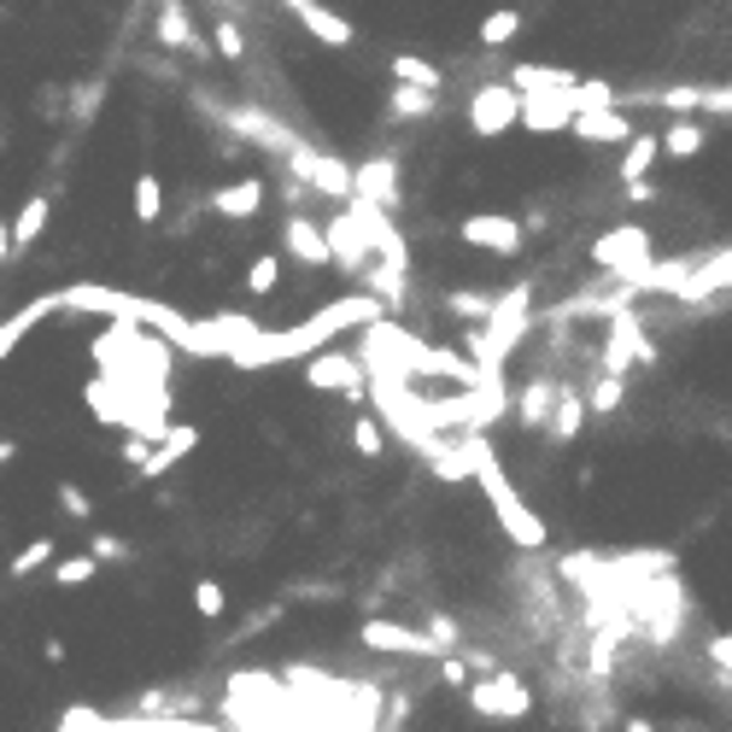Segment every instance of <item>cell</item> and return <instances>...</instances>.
Wrapping results in <instances>:
<instances>
[{
	"label": "cell",
	"instance_id": "d590c367",
	"mask_svg": "<svg viewBox=\"0 0 732 732\" xmlns=\"http://www.w3.org/2000/svg\"><path fill=\"white\" fill-rule=\"evenodd\" d=\"M276 281H281V258H276V252L252 258V270H247V293H252V299H270V293H276Z\"/></svg>",
	"mask_w": 732,
	"mask_h": 732
},
{
	"label": "cell",
	"instance_id": "4fadbf2b",
	"mask_svg": "<svg viewBox=\"0 0 732 732\" xmlns=\"http://www.w3.org/2000/svg\"><path fill=\"white\" fill-rule=\"evenodd\" d=\"M457 240L463 247H481V252H498V258H511L522 252V223L516 217H498V212H475V217H463L457 223Z\"/></svg>",
	"mask_w": 732,
	"mask_h": 732
},
{
	"label": "cell",
	"instance_id": "e0dca14e",
	"mask_svg": "<svg viewBox=\"0 0 732 732\" xmlns=\"http://www.w3.org/2000/svg\"><path fill=\"white\" fill-rule=\"evenodd\" d=\"M281 247H288L299 264H334V252H329V229H322L317 217H305V212H288V223H281Z\"/></svg>",
	"mask_w": 732,
	"mask_h": 732
},
{
	"label": "cell",
	"instance_id": "f907efd6",
	"mask_svg": "<svg viewBox=\"0 0 732 732\" xmlns=\"http://www.w3.org/2000/svg\"><path fill=\"white\" fill-rule=\"evenodd\" d=\"M7 252H12V229L0 223V258H7Z\"/></svg>",
	"mask_w": 732,
	"mask_h": 732
},
{
	"label": "cell",
	"instance_id": "52a82bcc",
	"mask_svg": "<svg viewBox=\"0 0 732 732\" xmlns=\"http://www.w3.org/2000/svg\"><path fill=\"white\" fill-rule=\"evenodd\" d=\"M288 171L293 182H305L311 194H329V199H352V176L358 165H346L334 153H317V147H293L288 153Z\"/></svg>",
	"mask_w": 732,
	"mask_h": 732
},
{
	"label": "cell",
	"instance_id": "ac0fdd59",
	"mask_svg": "<svg viewBox=\"0 0 732 732\" xmlns=\"http://www.w3.org/2000/svg\"><path fill=\"white\" fill-rule=\"evenodd\" d=\"M53 311H65V293H35V299L24 305V311H12L7 322H0V363H7V358L18 352V346L30 340L35 322H48Z\"/></svg>",
	"mask_w": 732,
	"mask_h": 732
},
{
	"label": "cell",
	"instance_id": "7a4b0ae2",
	"mask_svg": "<svg viewBox=\"0 0 732 732\" xmlns=\"http://www.w3.org/2000/svg\"><path fill=\"white\" fill-rule=\"evenodd\" d=\"M463 452H470V475L481 481V493H486V504H493L498 527L522 545V551H539V545H545V522L534 516V504L516 493V481L504 475L493 440H486V434H463Z\"/></svg>",
	"mask_w": 732,
	"mask_h": 732
},
{
	"label": "cell",
	"instance_id": "5bb4252c",
	"mask_svg": "<svg viewBox=\"0 0 732 732\" xmlns=\"http://www.w3.org/2000/svg\"><path fill=\"white\" fill-rule=\"evenodd\" d=\"M153 35H158V48H171V53H194V59L217 53V48H206V35L188 24V0H158Z\"/></svg>",
	"mask_w": 732,
	"mask_h": 732
},
{
	"label": "cell",
	"instance_id": "277c9868",
	"mask_svg": "<svg viewBox=\"0 0 732 732\" xmlns=\"http://www.w3.org/2000/svg\"><path fill=\"white\" fill-rule=\"evenodd\" d=\"M470 709L481 721H522V715H534V691H527L516 674L493 668V674H481L470 685Z\"/></svg>",
	"mask_w": 732,
	"mask_h": 732
},
{
	"label": "cell",
	"instance_id": "7bdbcfd3",
	"mask_svg": "<svg viewBox=\"0 0 732 732\" xmlns=\"http://www.w3.org/2000/svg\"><path fill=\"white\" fill-rule=\"evenodd\" d=\"M59 504L71 511V522H94V498H89L76 481H59Z\"/></svg>",
	"mask_w": 732,
	"mask_h": 732
},
{
	"label": "cell",
	"instance_id": "f1b7e54d",
	"mask_svg": "<svg viewBox=\"0 0 732 732\" xmlns=\"http://www.w3.org/2000/svg\"><path fill=\"white\" fill-rule=\"evenodd\" d=\"M393 83H411V89H434L440 94V83H445V76H440V65H434V59H422V53H393Z\"/></svg>",
	"mask_w": 732,
	"mask_h": 732
},
{
	"label": "cell",
	"instance_id": "603a6c76",
	"mask_svg": "<svg viewBox=\"0 0 732 732\" xmlns=\"http://www.w3.org/2000/svg\"><path fill=\"white\" fill-rule=\"evenodd\" d=\"M721 288H732V252H715V258H703L698 270H691L680 288H674V299H685V305H698V299H709V293H721Z\"/></svg>",
	"mask_w": 732,
	"mask_h": 732
},
{
	"label": "cell",
	"instance_id": "484cf974",
	"mask_svg": "<svg viewBox=\"0 0 732 732\" xmlns=\"http://www.w3.org/2000/svg\"><path fill=\"white\" fill-rule=\"evenodd\" d=\"M586 416H592V404H586V393L575 388V381H563L557 393V411H551V440H575L586 429Z\"/></svg>",
	"mask_w": 732,
	"mask_h": 732
},
{
	"label": "cell",
	"instance_id": "f546056e",
	"mask_svg": "<svg viewBox=\"0 0 732 732\" xmlns=\"http://www.w3.org/2000/svg\"><path fill=\"white\" fill-rule=\"evenodd\" d=\"M429 112H440V94H434V89L393 83V94H388V117H429Z\"/></svg>",
	"mask_w": 732,
	"mask_h": 732
},
{
	"label": "cell",
	"instance_id": "ffe728a7",
	"mask_svg": "<svg viewBox=\"0 0 732 732\" xmlns=\"http://www.w3.org/2000/svg\"><path fill=\"white\" fill-rule=\"evenodd\" d=\"M522 124L534 135H563L575 124V106H568V89L563 94H522Z\"/></svg>",
	"mask_w": 732,
	"mask_h": 732
},
{
	"label": "cell",
	"instance_id": "7c38bea8",
	"mask_svg": "<svg viewBox=\"0 0 732 732\" xmlns=\"http://www.w3.org/2000/svg\"><path fill=\"white\" fill-rule=\"evenodd\" d=\"M217 117H223V124H229L235 135H247L252 147H270V153H281V158H288L293 147H305V141H299L288 124H276V117L258 112V106H223Z\"/></svg>",
	"mask_w": 732,
	"mask_h": 732
},
{
	"label": "cell",
	"instance_id": "30bf717a",
	"mask_svg": "<svg viewBox=\"0 0 732 732\" xmlns=\"http://www.w3.org/2000/svg\"><path fill=\"white\" fill-rule=\"evenodd\" d=\"M470 124H475L481 141L511 135V130L522 124V89H511V83H486V89H475V100H470Z\"/></svg>",
	"mask_w": 732,
	"mask_h": 732
},
{
	"label": "cell",
	"instance_id": "ee69618b",
	"mask_svg": "<svg viewBox=\"0 0 732 732\" xmlns=\"http://www.w3.org/2000/svg\"><path fill=\"white\" fill-rule=\"evenodd\" d=\"M89 551H94L100 563H124V557H130V539H117V534H94Z\"/></svg>",
	"mask_w": 732,
	"mask_h": 732
},
{
	"label": "cell",
	"instance_id": "5b68a950",
	"mask_svg": "<svg viewBox=\"0 0 732 732\" xmlns=\"http://www.w3.org/2000/svg\"><path fill=\"white\" fill-rule=\"evenodd\" d=\"M305 388L317 393H346V399H363L370 393V370H363V358L352 352H334V346H322V352L305 358Z\"/></svg>",
	"mask_w": 732,
	"mask_h": 732
},
{
	"label": "cell",
	"instance_id": "c3c4849f",
	"mask_svg": "<svg viewBox=\"0 0 732 732\" xmlns=\"http://www.w3.org/2000/svg\"><path fill=\"white\" fill-rule=\"evenodd\" d=\"M621 732H657V726H650L645 715H627V721H621Z\"/></svg>",
	"mask_w": 732,
	"mask_h": 732
},
{
	"label": "cell",
	"instance_id": "2e32d148",
	"mask_svg": "<svg viewBox=\"0 0 732 732\" xmlns=\"http://www.w3.org/2000/svg\"><path fill=\"white\" fill-rule=\"evenodd\" d=\"M352 199H363V206H375V212H399L404 194H399V165H393V158H370V165H358Z\"/></svg>",
	"mask_w": 732,
	"mask_h": 732
},
{
	"label": "cell",
	"instance_id": "d6986e66",
	"mask_svg": "<svg viewBox=\"0 0 732 732\" xmlns=\"http://www.w3.org/2000/svg\"><path fill=\"white\" fill-rule=\"evenodd\" d=\"M206 206L217 217H229V223H252L264 212V182L258 176H240V182H223V188L206 199Z\"/></svg>",
	"mask_w": 732,
	"mask_h": 732
},
{
	"label": "cell",
	"instance_id": "bcb514c9",
	"mask_svg": "<svg viewBox=\"0 0 732 732\" xmlns=\"http://www.w3.org/2000/svg\"><path fill=\"white\" fill-rule=\"evenodd\" d=\"M627 199H633V206H645V199H657V188H650V176L645 182H627V188H621Z\"/></svg>",
	"mask_w": 732,
	"mask_h": 732
},
{
	"label": "cell",
	"instance_id": "836d02e7",
	"mask_svg": "<svg viewBox=\"0 0 732 732\" xmlns=\"http://www.w3.org/2000/svg\"><path fill=\"white\" fill-rule=\"evenodd\" d=\"M445 311L463 317V322H486L498 311V293H445Z\"/></svg>",
	"mask_w": 732,
	"mask_h": 732
},
{
	"label": "cell",
	"instance_id": "3957f363",
	"mask_svg": "<svg viewBox=\"0 0 732 732\" xmlns=\"http://www.w3.org/2000/svg\"><path fill=\"white\" fill-rule=\"evenodd\" d=\"M527 305H534V288H527V281H516L511 293H498V311H493V317L463 329V352H470L481 370H504V363H511V352L527 340V329H534V322H527Z\"/></svg>",
	"mask_w": 732,
	"mask_h": 732
},
{
	"label": "cell",
	"instance_id": "681fc988",
	"mask_svg": "<svg viewBox=\"0 0 732 732\" xmlns=\"http://www.w3.org/2000/svg\"><path fill=\"white\" fill-rule=\"evenodd\" d=\"M18 457V440H0V463H12Z\"/></svg>",
	"mask_w": 732,
	"mask_h": 732
},
{
	"label": "cell",
	"instance_id": "9a60e30c",
	"mask_svg": "<svg viewBox=\"0 0 732 732\" xmlns=\"http://www.w3.org/2000/svg\"><path fill=\"white\" fill-rule=\"evenodd\" d=\"M65 293V311H100V317H130L135 322V305L141 293H124V288H106V281H71V288H59Z\"/></svg>",
	"mask_w": 732,
	"mask_h": 732
},
{
	"label": "cell",
	"instance_id": "f35d334b",
	"mask_svg": "<svg viewBox=\"0 0 732 732\" xmlns=\"http://www.w3.org/2000/svg\"><path fill=\"white\" fill-rule=\"evenodd\" d=\"M621 399H627V375H598V388L586 393V404H592L598 416H609V411H621Z\"/></svg>",
	"mask_w": 732,
	"mask_h": 732
},
{
	"label": "cell",
	"instance_id": "8992f818",
	"mask_svg": "<svg viewBox=\"0 0 732 732\" xmlns=\"http://www.w3.org/2000/svg\"><path fill=\"white\" fill-rule=\"evenodd\" d=\"M592 264L609 276H621V281H633L645 264H657L650 258V229H639V223H621V229H609L592 240Z\"/></svg>",
	"mask_w": 732,
	"mask_h": 732
},
{
	"label": "cell",
	"instance_id": "e575fe53",
	"mask_svg": "<svg viewBox=\"0 0 732 732\" xmlns=\"http://www.w3.org/2000/svg\"><path fill=\"white\" fill-rule=\"evenodd\" d=\"M352 445H358V457H381L388 452V434H381V416H352Z\"/></svg>",
	"mask_w": 732,
	"mask_h": 732
},
{
	"label": "cell",
	"instance_id": "b9f144b4",
	"mask_svg": "<svg viewBox=\"0 0 732 732\" xmlns=\"http://www.w3.org/2000/svg\"><path fill=\"white\" fill-rule=\"evenodd\" d=\"M194 609H199V621H223L229 616V598H223L217 580H194Z\"/></svg>",
	"mask_w": 732,
	"mask_h": 732
},
{
	"label": "cell",
	"instance_id": "83f0119b",
	"mask_svg": "<svg viewBox=\"0 0 732 732\" xmlns=\"http://www.w3.org/2000/svg\"><path fill=\"white\" fill-rule=\"evenodd\" d=\"M48 217H53V199H48V194H30L24 212H18V223H12V252H30L35 240H42Z\"/></svg>",
	"mask_w": 732,
	"mask_h": 732
},
{
	"label": "cell",
	"instance_id": "8d00e7d4",
	"mask_svg": "<svg viewBox=\"0 0 732 732\" xmlns=\"http://www.w3.org/2000/svg\"><path fill=\"white\" fill-rule=\"evenodd\" d=\"M100 575V557L94 551H76V557H65V563H53V580L59 586H89Z\"/></svg>",
	"mask_w": 732,
	"mask_h": 732
},
{
	"label": "cell",
	"instance_id": "60d3db41",
	"mask_svg": "<svg viewBox=\"0 0 732 732\" xmlns=\"http://www.w3.org/2000/svg\"><path fill=\"white\" fill-rule=\"evenodd\" d=\"M212 48L229 59V65H240V59H247V35H240V24L235 18H217V30H212Z\"/></svg>",
	"mask_w": 732,
	"mask_h": 732
},
{
	"label": "cell",
	"instance_id": "cb8c5ba5",
	"mask_svg": "<svg viewBox=\"0 0 732 732\" xmlns=\"http://www.w3.org/2000/svg\"><path fill=\"white\" fill-rule=\"evenodd\" d=\"M575 141H633L639 130L627 124V106H609V112H580L575 124H568Z\"/></svg>",
	"mask_w": 732,
	"mask_h": 732
},
{
	"label": "cell",
	"instance_id": "7dc6e473",
	"mask_svg": "<svg viewBox=\"0 0 732 732\" xmlns=\"http://www.w3.org/2000/svg\"><path fill=\"white\" fill-rule=\"evenodd\" d=\"M42 657H48V662H65V657H71V645H65V639H48V645H42Z\"/></svg>",
	"mask_w": 732,
	"mask_h": 732
},
{
	"label": "cell",
	"instance_id": "4dcf8cb0",
	"mask_svg": "<svg viewBox=\"0 0 732 732\" xmlns=\"http://www.w3.org/2000/svg\"><path fill=\"white\" fill-rule=\"evenodd\" d=\"M158 212H165V182H158L153 171H141L135 176V223H141V229H153Z\"/></svg>",
	"mask_w": 732,
	"mask_h": 732
},
{
	"label": "cell",
	"instance_id": "ba28073f",
	"mask_svg": "<svg viewBox=\"0 0 732 732\" xmlns=\"http://www.w3.org/2000/svg\"><path fill=\"white\" fill-rule=\"evenodd\" d=\"M633 363H657V346L645 340V322L633 311H616L604 329V375H627Z\"/></svg>",
	"mask_w": 732,
	"mask_h": 732
},
{
	"label": "cell",
	"instance_id": "4316f807",
	"mask_svg": "<svg viewBox=\"0 0 732 732\" xmlns=\"http://www.w3.org/2000/svg\"><path fill=\"white\" fill-rule=\"evenodd\" d=\"M657 158H662V135H633V141H627V147H621V188H627V182H645L650 171H657Z\"/></svg>",
	"mask_w": 732,
	"mask_h": 732
},
{
	"label": "cell",
	"instance_id": "d4e9b609",
	"mask_svg": "<svg viewBox=\"0 0 732 732\" xmlns=\"http://www.w3.org/2000/svg\"><path fill=\"white\" fill-rule=\"evenodd\" d=\"M580 76L575 71H557V65H511V89H522V94H563V89H575Z\"/></svg>",
	"mask_w": 732,
	"mask_h": 732
},
{
	"label": "cell",
	"instance_id": "74e56055",
	"mask_svg": "<svg viewBox=\"0 0 732 732\" xmlns=\"http://www.w3.org/2000/svg\"><path fill=\"white\" fill-rule=\"evenodd\" d=\"M53 551H59L53 539H30L24 551H18V557L7 563V568H12V580H30V575H35V568H42V563H53Z\"/></svg>",
	"mask_w": 732,
	"mask_h": 732
},
{
	"label": "cell",
	"instance_id": "9c48e42d",
	"mask_svg": "<svg viewBox=\"0 0 732 732\" xmlns=\"http://www.w3.org/2000/svg\"><path fill=\"white\" fill-rule=\"evenodd\" d=\"M322 229H329V252H334V264H340L346 276H363L375 264V235H370V223H363L352 206L334 212Z\"/></svg>",
	"mask_w": 732,
	"mask_h": 732
},
{
	"label": "cell",
	"instance_id": "d6a6232c",
	"mask_svg": "<svg viewBox=\"0 0 732 732\" xmlns=\"http://www.w3.org/2000/svg\"><path fill=\"white\" fill-rule=\"evenodd\" d=\"M568 106H575V117H580V112H609V106H621V94L609 89V83H592V76H580V83L568 89Z\"/></svg>",
	"mask_w": 732,
	"mask_h": 732
},
{
	"label": "cell",
	"instance_id": "44dd1931",
	"mask_svg": "<svg viewBox=\"0 0 732 732\" xmlns=\"http://www.w3.org/2000/svg\"><path fill=\"white\" fill-rule=\"evenodd\" d=\"M194 445H199V429H194V422H171V434H165V440H158L153 452H147V463H141V475H147V481H153V475H171L176 463L194 452Z\"/></svg>",
	"mask_w": 732,
	"mask_h": 732
},
{
	"label": "cell",
	"instance_id": "ab89813d",
	"mask_svg": "<svg viewBox=\"0 0 732 732\" xmlns=\"http://www.w3.org/2000/svg\"><path fill=\"white\" fill-rule=\"evenodd\" d=\"M516 30H522V12H516V7L493 12V18H486V24H481V48H504V42H511Z\"/></svg>",
	"mask_w": 732,
	"mask_h": 732
},
{
	"label": "cell",
	"instance_id": "f6af8a7d",
	"mask_svg": "<svg viewBox=\"0 0 732 732\" xmlns=\"http://www.w3.org/2000/svg\"><path fill=\"white\" fill-rule=\"evenodd\" d=\"M709 662L732 674V633H715V639H709Z\"/></svg>",
	"mask_w": 732,
	"mask_h": 732
},
{
	"label": "cell",
	"instance_id": "1f68e13d",
	"mask_svg": "<svg viewBox=\"0 0 732 732\" xmlns=\"http://www.w3.org/2000/svg\"><path fill=\"white\" fill-rule=\"evenodd\" d=\"M703 141H709L703 124H668L662 130V158H698Z\"/></svg>",
	"mask_w": 732,
	"mask_h": 732
},
{
	"label": "cell",
	"instance_id": "6da1fadb",
	"mask_svg": "<svg viewBox=\"0 0 732 732\" xmlns=\"http://www.w3.org/2000/svg\"><path fill=\"white\" fill-rule=\"evenodd\" d=\"M381 317H388V305L363 288V293H346V299H334V305H322L317 317L293 322V329H264L252 346H240L229 363H235V370H247V375H258V370H270V363L311 358V352H322V346H329L340 329H370V322H381Z\"/></svg>",
	"mask_w": 732,
	"mask_h": 732
},
{
	"label": "cell",
	"instance_id": "7402d4cb",
	"mask_svg": "<svg viewBox=\"0 0 732 732\" xmlns=\"http://www.w3.org/2000/svg\"><path fill=\"white\" fill-rule=\"evenodd\" d=\"M557 393H563V381L557 375H539L534 388H522L511 411L522 416V429H551V411H557Z\"/></svg>",
	"mask_w": 732,
	"mask_h": 732
},
{
	"label": "cell",
	"instance_id": "8fae6325",
	"mask_svg": "<svg viewBox=\"0 0 732 732\" xmlns=\"http://www.w3.org/2000/svg\"><path fill=\"white\" fill-rule=\"evenodd\" d=\"M358 639H363V650H375V657H440V645L411 621H381L375 616V621L358 627Z\"/></svg>",
	"mask_w": 732,
	"mask_h": 732
}]
</instances>
